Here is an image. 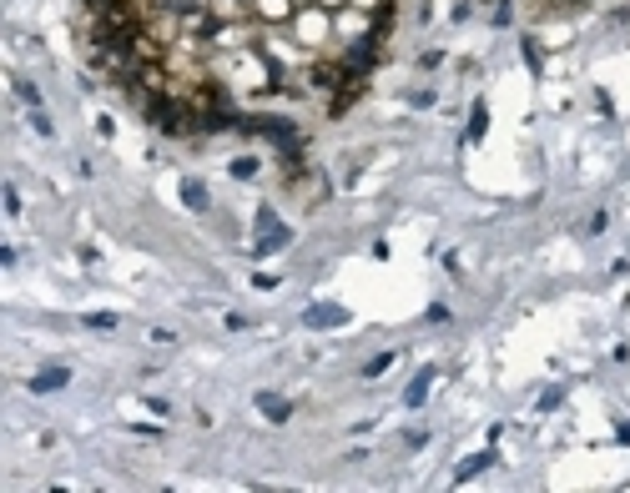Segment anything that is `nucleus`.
<instances>
[{
  "label": "nucleus",
  "mask_w": 630,
  "mask_h": 493,
  "mask_svg": "<svg viewBox=\"0 0 630 493\" xmlns=\"http://www.w3.org/2000/svg\"><path fill=\"white\" fill-rule=\"evenodd\" d=\"M288 31H292V40L308 51V56H338V35H333V10H323V6H298V15L288 20Z\"/></svg>",
  "instance_id": "nucleus-1"
},
{
  "label": "nucleus",
  "mask_w": 630,
  "mask_h": 493,
  "mask_svg": "<svg viewBox=\"0 0 630 493\" xmlns=\"http://www.w3.org/2000/svg\"><path fill=\"white\" fill-rule=\"evenodd\" d=\"M333 35H338V56L348 46H363V40H373V15L353 10V6H338L333 10Z\"/></svg>",
  "instance_id": "nucleus-2"
},
{
  "label": "nucleus",
  "mask_w": 630,
  "mask_h": 493,
  "mask_svg": "<svg viewBox=\"0 0 630 493\" xmlns=\"http://www.w3.org/2000/svg\"><path fill=\"white\" fill-rule=\"evenodd\" d=\"M288 242H292V232L278 222V211L258 207V242H252V257H272V252H283Z\"/></svg>",
  "instance_id": "nucleus-3"
},
{
  "label": "nucleus",
  "mask_w": 630,
  "mask_h": 493,
  "mask_svg": "<svg viewBox=\"0 0 630 493\" xmlns=\"http://www.w3.org/2000/svg\"><path fill=\"white\" fill-rule=\"evenodd\" d=\"M298 15V0H252V20L258 26H288Z\"/></svg>",
  "instance_id": "nucleus-4"
},
{
  "label": "nucleus",
  "mask_w": 630,
  "mask_h": 493,
  "mask_svg": "<svg viewBox=\"0 0 630 493\" xmlns=\"http://www.w3.org/2000/svg\"><path fill=\"white\" fill-rule=\"evenodd\" d=\"M303 323L318 328V332H323V328H343V323H348V307H338V302H313V307L303 312Z\"/></svg>",
  "instance_id": "nucleus-5"
},
{
  "label": "nucleus",
  "mask_w": 630,
  "mask_h": 493,
  "mask_svg": "<svg viewBox=\"0 0 630 493\" xmlns=\"http://www.w3.org/2000/svg\"><path fill=\"white\" fill-rule=\"evenodd\" d=\"M258 413H262L267 423H288V418H292V403H288L283 393H258Z\"/></svg>",
  "instance_id": "nucleus-6"
},
{
  "label": "nucleus",
  "mask_w": 630,
  "mask_h": 493,
  "mask_svg": "<svg viewBox=\"0 0 630 493\" xmlns=\"http://www.w3.org/2000/svg\"><path fill=\"white\" fill-rule=\"evenodd\" d=\"M71 382V368H40L31 378V393H56V388H66Z\"/></svg>",
  "instance_id": "nucleus-7"
},
{
  "label": "nucleus",
  "mask_w": 630,
  "mask_h": 493,
  "mask_svg": "<svg viewBox=\"0 0 630 493\" xmlns=\"http://www.w3.org/2000/svg\"><path fill=\"white\" fill-rule=\"evenodd\" d=\"M494 463V448H485V453H474V458H464V463H459L454 468V483H469L474 474H485V468Z\"/></svg>",
  "instance_id": "nucleus-8"
},
{
  "label": "nucleus",
  "mask_w": 630,
  "mask_h": 493,
  "mask_svg": "<svg viewBox=\"0 0 630 493\" xmlns=\"http://www.w3.org/2000/svg\"><path fill=\"white\" fill-rule=\"evenodd\" d=\"M434 378H439V368H424V373H418V378L409 382V393H404V403H409V408H418V403H424V398H429V388H434Z\"/></svg>",
  "instance_id": "nucleus-9"
},
{
  "label": "nucleus",
  "mask_w": 630,
  "mask_h": 493,
  "mask_svg": "<svg viewBox=\"0 0 630 493\" xmlns=\"http://www.w3.org/2000/svg\"><path fill=\"white\" fill-rule=\"evenodd\" d=\"M182 202L192 207V211H207V186H202L197 177H187V181H182Z\"/></svg>",
  "instance_id": "nucleus-10"
},
{
  "label": "nucleus",
  "mask_w": 630,
  "mask_h": 493,
  "mask_svg": "<svg viewBox=\"0 0 630 493\" xmlns=\"http://www.w3.org/2000/svg\"><path fill=\"white\" fill-rule=\"evenodd\" d=\"M485 131H489V106L474 101V111H469V141H485Z\"/></svg>",
  "instance_id": "nucleus-11"
},
{
  "label": "nucleus",
  "mask_w": 630,
  "mask_h": 493,
  "mask_svg": "<svg viewBox=\"0 0 630 493\" xmlns=\"http://www.w3.org/2000/svg\"><path fill=\"white\" fill-rule=\"evenodd\" d=\"M81 323H86V328H96V332H107V328H116V312H86Z\"/></svg>",
  "instance_id": "nucleus-12"
},
{
  "label": "nucleus",
  "mask_w": 630,
  "mask_h": 493,
  "mask_svg": "<svg viewBox=\"0 0 630 493\" xmlns=\"http://www.w3.org/2000/svg\"><path fill=\"white\" fill-rule=\"evenodd\" d=\"M388 362H393V353H378L373 362H363V378H384V373H388Z\"/></svg>",
  "instance_id": "nucleus-13"
},
{
  "label": "nucleus",
  "mask_w": 630,
  "mask_h": 493,
  "mask_svg": "<svg viewBox=\"0 0 630 493\" xmlns=\"http://www.w3.org/2000/svg\"><path fill=\"white\" fill-rule=\"evenodd\" d=\"M353 10H368V15H378V10H393V0H348Z\"/></svg>",
  "instance_id": "nucleus-14"
},
{
  "label": "nucleus",
  "mask_w": 630,
  "mask_h": 493,
  "mask_svg": "<svg viewBox=\"0 0 630 493\" xmlns=\"http://www.w3.org/2000/svg\"><path fill=\"white\" fill-rule=\"evenodd\" d=\"M31 126H36V131H40V136H51V131H56V126H51V116H46V111H40V106H31Z\"/></svg>",
  "instance_id": "nucleus-15"
},
{
  "label": "nucleus",
  "mask_w": 630,
  "mask_h": 493,
  "mask_svg": "<svg viewBox=\"0 0 630 493\" xmlns=\"http://www.w3.org/2000/svg\"><path fill=\"white\" fill-rule=\"evenodd\" d=\"M15 96H20V101H26V106H40V91H36V86H31V81H15Z\"/></svg>",
  "instance_id": "nucleus-16"
},
{
  "label": "nucleus",
  "mask_w": 630,
  "mask_h": 493,
  "mask_svg": "<svg viewBox=\"0 0 630 493\" xmlns=\"http://www.w3.org/2000/svg\"><path fill=\"white\" fill-rule=\"evenodd\" d=\"M252 171H258V161H252V156H237V161H233V177H237V181H247Z\"/></svg>",
  "instance_id": "nucleus-17"
},
{
  "label": "nucleus",
  "mask_w": 630,
  "mask_h": 493,
  "mask_svg": "<svg viewBox=\"0 0 630 493\" xmlns=\"http://www.w3.org/2000/svg\"><path fill=\"white\" fill-rule=\"evenodd\" d=\"M565 403V393L560 388H544V398H540V413H550V408H560Z\"/></svg>",
  "instance_id": "nucleus-18"
},
{
  "label": "nucleus",
  "mask_w": 630,
  "mask_h": 493,
  "mask_svg": "<svg viewBox=\"0 0 630 493\" xmlns=\"http://www.w3.org/2000/svg\"><path fill=\"white\" fill-rule=\"evenodd\" d=\"M524 66L540 76V51H535V40H524Z\"/></svg>",
  "instance_id": "nucleus-19"
},
{
  "label": "nucleus",
  "mask_w": 630,
  "mask_h": 493,
  "mask_svg": "<svg viewBox=\"0 0 630 493\" xmlns=\"http://www.w3.org/2000/svg\"><path fill=\"white\" fill-rule=\"evenodd\" d=\"M6 211H10V217H20V191H15V186H6Z\"/></svg>",
  "instance_id": "nucleus-20"
},
{
  "label": "nucleus",
  "mask_w": 630,
  "mask_h": 493,
  "mask_svg": "<svg viewBox=\"0 0 630 493\" xmlns=\"http://www.w3.org/2000/svg\"><path fill=\"white\" fill-rule=\"evenodd\" d=\"M313 6H323V10H338V6H348V0H313Z\"/></svg>",
  "instance_id": "nucleus-21"
},
{
  "label": "nucleus",
  "mask_w": 630,
  "mask_h": 493,
  "mask_svg": "<svg viewBox=\"0 0 630 493\" xmlns=\"http://www.w3.org/2000/svg\"><path fill=\"white\" fill-rule=\"evenodd\" d=\"M298 6H308V0H298Z\"/></svg>",
  "instance_id": "nucleus-22"
}]
</instances>
